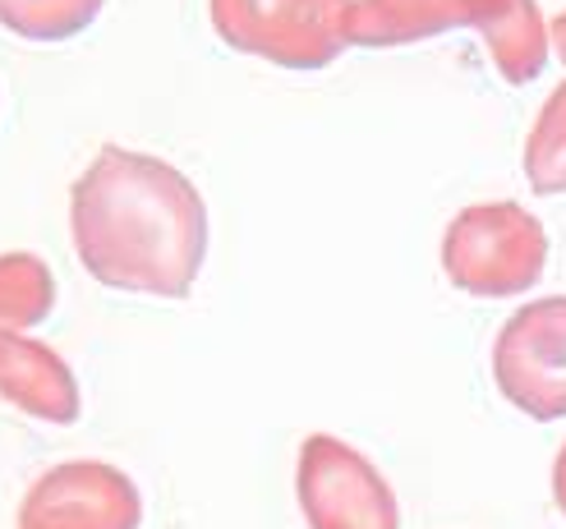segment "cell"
Wrapping results in <instances>:
<instances>
[{
  "label": "cell",
  "mask_w": 566,
  "mask_h": 529,
  "mask_svg": "<svg viewBox=\"0 0 566 529\" xmlns=\"http://www.w3.org/2000/svg\"><path fill=\"white\" fill-rule=\"evenodd\" d=\"M70 235L97 286L189 299L208 258V203L171 161L111 144L70 189Z\"/></svg>",
  "instance_id": "cell-1"
},
{
  "label": "cell",
  "mask_w": 566,
  "mask_h": 529,
  "mask_svg": "<svg viewBox=\"0 0 566 529\" xmlns=\"http://www.w3.org/2000/svg\"><path fill=\"white\" fill-rule=\"evenodd\" d=\"M479 33L502 83L525 88L548 70L553 38L539 0H355L350 46H410L438 33Z\"/></svg>",
  "instance_id": "cell-2"
},
{
  "label": "cell",
  "mask_w": 566,
  "mask_h": 529,
  "mask_svg": "<svg viewBox=\"0 0 566 529\" xmlns=\"http://www.w3.org/2000/svg\"><path fill=\"white\" fill-rule=\"evenodd\" d=\"M548 231L521 203H474L442 231L447 282L474 299H516L544 282Z\"/></svg>",
  "instance_id": "cell-3"
},
{
  "label": "cell",
  "mask_w": 566,
  "mask_h": 529,
  "mask_svg": "<svg viewBox=\"0 0 566 529\" xmlns=\"http://www.w3.org/2000/svg\"><path fill=\"white\" fill-rule=\"evenodd\" d=\"M355 0H208L212 33L276 70H327L342 61Z\"/></svg>",
  "instance_id": "cell-4"
},
{
  "label": "cell",
  "mask_w": 566,
  "mask_h": 529,
  "mask_svg": "<svg viewBox=\"0 0 566 529\" xmlns=\"http://www.w3.org/2000/svg\"><path fill=\"white\" fill-rule=\"evenodd\" d=\"M295 497L308 529H401V507L382 469L332 433L304 437Z\"/></svg>",
  "instance_id": "cell-5"
},
{
  "label": "cell",
  "mask_w": 566,
  "mask_h": 529,
  "mask_svg": "<svg viewBox=\"0 0 566 529\" xmlns=\"http://www.w3.org/2000/svg\"><path fill=\"white\" fill-rule=\"evenodd\" d=\"M493 382L502 401L534 424L566 420V295L534 299L502 322L493 341Z\"/></svg>",
  "instance_id": "cell-6"
},
{
  "label": "cell",
  "mask_w": 566,
  "mask_h": 529,
  "mask_svg": "<svg viewBox=\"0 0 566 529\" xmlns=\"http://www.w3.org/2000/svg\"><path fill=\"white\" fill-rule=\"evenodd\" d=\"M19 529H144V493L111 461H65L28 488Z\"/></svg>",
  "instance_id": "cell-7"
},
{
  "label": "cell",
  "mask_w": 566,
  "mask_h": 529,
  "mask_svg": "<svg viewBox=\"0 0 566 529\" xmlns=\"http://www.w3.org/2000/svg\"><path fill=\"white\" fill-rule=\"evenodd\" d=\"M0 401L38 424H74L83 396L74 369L28 331H0Z\"/></svg>",
  "instance_id": "cell-8"
},
{
  "label": "cell",
  "mask_w": 566,
  "mask_h": 529,
  "mask_svg": "<svg viewBox=\"0 0 566 529\" xmlns=\"http://www.w3.org/2000/svg\"><path fill=\"white\" fill-rule=\"evenodd\" d=\"M55 309V276L38 254H0V331H28Z\"/></svg>",
  "instance_id": "cell-9"
},
{
  "label": "cell",
  "mask_w": 566,
  "mask_h": 529,
  "mask_svg": "<svg viewBox=\"0 0 566 529\" xmlns=\"http://www.w3.org/2000/svg\"><path fill=\"white\" fill-rule=\"evenodd\" d=\"M106 0H0V28L23 42H70L88 33Z\"/></svg>",
  "instance_id": "cell-10"
},
{
  "label": "cell",
  "mask_w": 566,
  "mask_h": 529,
  "mask_svg": "<svg viewBox=\"0 0 566 529\" xmlns=\"http://www.w3.org/2000/svg\"><path fill=\"white\" fill-rule=\"evenodd\" d=\"M525 180L539 199L566 193V78L534 116V129L525 138Z\"/></svg>",
  "instance_id": "cell-11"
},
{
  "label": "cell",
  "mask_w": 566,
  "mask_h": 529,
  "mask_svg": "<svg viewBox=\"0 0 566 529\" xmlns=\"http://www.w3.org/2000/svg\"><path fill=\"white\" fill-rule=\"evenodd\" d=\"M553 502H557V511L566 516V442H562V452H557V461H553Z\"/></svg>",
  "instance_id": "cell-12"
},
{
  "label": "cell",
  "mask_w": 566,
  "mask_h": 529,
  "mask_svg": "<svg viewBox=\"0 0 566 529\" xmlns=\"http://www.w3.org/2000/svg\"><path fill=\"white\" fill-rule=\"evenodd\" d=\"M548 38H553V55H557V61L566 65V10L553 19V28H548Z\"/></svg>",
  "instance_id": "cell-13"
}]
</instances>
